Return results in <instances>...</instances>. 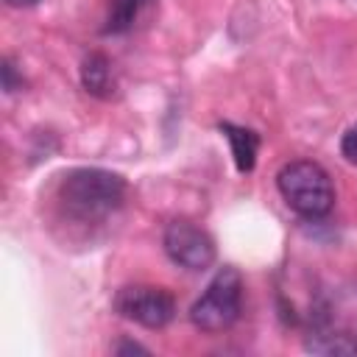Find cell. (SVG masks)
<instances>
[{
    "mask_svg": "<svg viewBox=\"0 0 357 357\" xmlns=\"http://www.w3.org/2000/svg\"><path fill=\"white\" fill-rule=\"evenodd\" d=\"M126 201V178L120 173L103 167H75L59 184V204L61 209L81 220L98 223L120 209Z\"/></svg>",
    "mask_w": 357,
    "mask_h": 357,
    "instance_id": "cell-1",
    "label": "cell"
},
{
    "mask_svg": "<svg viewBox=\"0 0 357 357\" xmlns=\"http://www.w3.org/2000/svg\"><path fill=\"white\" fill-rule=\"evenodd\" d=\"M276 187L284 204L304 220H321L335 206V184L312 159H293L276 173Z\"/></svg>",
    "mask_w": 357,
    "mask_h": 357,
    "instance_id": "cell-2",
    "label": "cell"
},
{
    "mask_svg": "<svg viewBox=\"0 0 357 357\" xmlns=\"http://www.w3.org/2000/svg\"><path fill=\"white\" fill-rule=\"evenodd\" d=\"M240 310H243V276L237 268L223 265L190 307V321L195 329L215 335L234 326Z\"/></svg>",
    "mask_w": 357,
    "mask_h": 357,
    "instance_id": "cell-3",
    "label": "cell"
},
{
    "mask_svg": "<svg viewBox=\"0 0 357 357\" xmlns=\"http://www.w3.org/2000/svg\"><path fill=\"white\" fill-rule=\"evenodd\" d=\"M114 312L126 321H134L145 329H162L176 318V298L170 290L156 284H128L120 287L114 301Z\"/></svg>",
    "mask_w": 357,
    "mask_h": 357,
    "instance_id": "cell-4",
    "label": "cell"
},
{
    "mask_svg": "<svg viewBox=\"0 0 357 357\" xmlns=\"http://www.w3.org/2000/svg\"><path fill=\"white\" fill-rule=\"evenodd\" d=\"M162 245H165V254L184 271H206L218 257V248L209 231L184 218L167 223L162 234Z\"/></svg>",
    "mask_w": 357,
    "mask_h": 357,
    "instance_id": "cell-5",
    "label": "cell"
},
{
    "mask_svg": "<svg viewBox=\"0 0 357 357\" xmlns=\"http://www.w3.org/2000/svg\"><path fill=\"white\" fill-rule=\"evenodd\" d=\"M220 134L226 137L229 148H231V159L234 167L240 173H251L257 165V151H259V134L245 128V126H234V123H220L218 126Z\"/></svg>",
    "mask_w": 357,
    "mask_h": 357,
    "instance_id": "cell-6",
    "label": "cell"
},
{
    "mask_svg": "<svg viewBox=\"0 0 357 357\" xmlns=\"http://www.w3.org/2000/svg\"><path fill=\"white\" fill-rule=\"evenodd\" d=\"M81 84L95 98H112V92H114L112 61L103 53H89L81 61Z\"/></svg>",
    "mask_w": 357,
    "mask_h": 357,
    "instance_id": "cell-7",
    "label": "cell"
},
{
    "mask_svg": "<svg viewBox=\"0 0 357 357\" xmlns=\"http://www.w3.org/2000/svg\"><path fill=\"white\" fill-rule=\"evenodd\" d=\"M304 349L312 354H326V357H335V354L349 357V354H357V337L346 329H315L310 332Z\"/></svg>",
    "mask_w": 357,
    "mask_h": 357,
    "instance_id": "cell-8",
    "label": "cell"
},
{
    "mask_svg": "<svg viewBox=\"0 0 357 357\" xmlns=\"http://www.w3.org/2000/svg\"><path fill=\"white\" fill-rule=\"evenodd\" d=\"M142 6H145V0H109L103 33H126L134 25Z\"/></svg>",
    "mask_w": 357,
    "mask_h": 357,
    "instance_id": "cell-9",
    "label": "cell"
},
{
    "mask_svg": "<svg viewBox=\"0 0 357 357\" xmlns=\"http://www.w3.org/2000/svg\"><path fill=\"white\" fill-rule=\"evenodd\" d=\"M340 156H343L349 165L357 167V123L343 131V137H340Z\"/></svg>",
    "mask_w": 357,
    "mask_h": 357,
    "instance_id": "cell-10",
    "label": "cell"
},
{
    "mask_svg": "<svg viewBox=\"0 0 357 357\" xmlns=\"http://www.w3.org/2000/svg\"><path fill=\"white\" fill-rule=\"evenodd\" d=\"M3 89L6 92H14L17 89V75H14V64L6 59L3 61Z\"/></svg>",
    "mask_w": 357,
    "mask_h": 357,
    "instance_id": "cell-11",
    "label": "cell"
},
{
    "mask_svg": "<svg viewBox=\"0 0 357 357\" xmlns=\"http://www.w3.org/2000/svg\"><path fill=\"white\" fill-rule=\"evenodd\" d=\"M114 351H117V354H134V351L148 354V349H145V346H139V343H134V340H123V343H117V346H114Z\"/></svg>",
    "mask_w": 357,
    "mask_h": 357,
    "instance_id": "cell-12",
    "label": "cell"
},
{
    "mask_svg": "<svg viewBox=\"0 0 357 357\" xmlns=\"http://www.w3.org/2000/svg\"><path fill=\"white\" fill-rule=\"evenodd\" d=\"M8 6H14V8H28V6H36L39 0H6Z\"/></svg>",
    "mask_w": 357,
    "mask_h": 357,
    "instance_id": "cell-13",
    "label": "cell"
}]
</instances>
